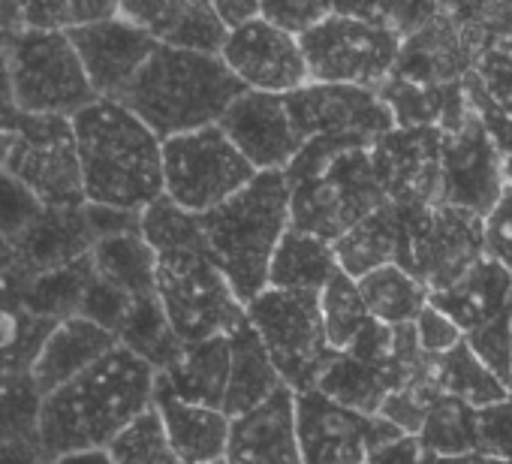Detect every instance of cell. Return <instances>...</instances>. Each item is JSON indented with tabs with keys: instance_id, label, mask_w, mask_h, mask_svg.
<instances>
[{
	"instance_id": "6da1fadb",
	"label": "cell",
	"mask_w": 512,
	"mask_h": 464,
	"mask_svg": "<svg viewBox=\"0 0 512 464\" xmlns=\"http://www.w3.org/2000/svg\"><path fill=\"white\" fill-rule=\"evenodd\" d=\"M157 371L118 347L85 374L43 398L40 446L49 461L76 452H106L109 443L154 407Z\"/></svg>"
},
{
	"instance_id": "7a4b0ae2",
	"label": "cell",
	"mask_w": 512,
	"mask_h": 464,
	"mask_svg": "<svg viewBox=\"0 0 512 464\" xmlns=\"http://www.w3.org/2000/svg\"><path fill=\"white\" fill-rule=\"evenodd\" d=\"M73 127L88 202L142 214L163 196V142L127 106L97 100Z\"/></svg>"
},
{
	"instance_id": "3957f363",
	"label": "cell",
	"mask_w": 512,
	"mask_h": 464,
	"mask_svg": "<svg viewBox=\"0 0 512 464\" xmlns=\"http://www.w3.org/2000/svg\"><path fill=\"white\" fill-rule=\"evenodd\" d=\"M284 178L290 187V226L332 245L389 202L371 151L335 139L305 142Z\"/></svg>"
},
{
	"instance_id": "277c9868",
	"label": "cell",
	"mask_w": 512,
	"mask_h": 464,
	"mask_svg": "<svg viewBox=\"0 0 512 464\" xmlns=\"http://www.w3.org/2000/svg\"><path fill=\"white\" fill-rule=\"evenodd\" d=\"M247 88L217 55L157 49L121 106H127L160 142L214 127Z\"/></svg>"
},
{
	"instance_id": "5b68a950",
	"label": "cell",
	"mask_w": 512,
	"mask_h": 464,
	"mask_svg": "<svg viewBox=\"0 0 512 464\" xmlns=\"http://www.w3.org/2000/svg\"><path fill=\"white\" fill-rule=\"evenodd\" d=\"M214 263L247 308L269 290V269L290 232V187L284 172H256L232 199L202 214Z\"/></svg>"
},
{
	"instance_id": "8992f818",
	"label": "cell",
	"mask_w": 512,
	"mask_h": 464,
	"mask_svg": "<svg viewBox=\"0 0 512 464\" xmlns=\"http://www.w3.org/2000/svg\"><path fill=\"white\" fill-rule=\"evenodd\" d=\"M157 299L184 347L229 335L247 320L211 251H178L157 257Z\"/></svg>"
},
{
	"instance_id": "52a82bcc",
	"label": "cell",
	"mask_w": 512,
	"mask_h": 464,
	"mask_svg": "<svg viewBox=\"0 0 512 464\" xmlns=\"http://www.w3.org/2000/svg\"><path fill=\"white\" fill-rule=\"evenodd\" d=\"M244 311L256 335L263 338L269 359L281 374V383L290 386L296 395L317 389L323 371L338 356L326 335L320 296L266 290Z\"/></svg>"
},
{
	"instance_id": "ba28073f",
	"label": "cell",
	"mask_w": 512,
	"mask_h": 464,
	"mask_svg": "<svg viewBox=\"0 0 512 464\" xmlns=\"http://www.w3.org/2000/svg\"><path fill=\"white\" fill-rule=\"evenodd\" d=\"M404 242L398 266L431 296L458 284L485 260V217L455 205H401Z\"/></svg>"
},
{
	"instance_id": "9c48e42d",
	"label": "cell",
	"mask_w": 512,
	"mask_h": 464,
	"mask_svg": "<svg viewBox=\"0 0 512 464\" xmlns=\"http://www.w3.org/2000/svg\"><path fill=\"white\" fill-rule=\"evenodd\" d=\"M4 43L10 52L19 112L76 118L97 103L70 34L22 31Z\"/></svg>"
},
{
	"instance_id": "30bf717a",
	"label": "cell",
	"mask_w": 512,
	"mask_h": 464,
	"mask_svg": "<svg viewBox=\"0 0 512 464\" xmlns=\"http://www.w3.org/2000/svg\"><path fill=\"white\" fill-rule=\"evenodd\" d=\"M256 178L220 124L163 142V193L190 214H208Z\"/></svg>"
},
{
	"instance_id": "8fae6325",
	"label": "cell",
	"mask_w": 512,
	"mask_h": 464,
	"mask_svg": "<svg viewBox=\"0 0 512 464\" xmlns=\"http://www.w3.org/2000/svg\"><path fill=\"white\" fill-rule=\"evenodd\" d=\"M311 82L380 91L395 73L404 40L374 22L332 13L302 40Z\"/></svg>"
},
{
	"instance_id": "7c38bea8",
	"label": "cell",
	"mask_w": 512,
	"mask_h": 464,
	"mask_svg": "<svg viewBox=\"0 0 512 464\" xmlns=\"http://www.w3.org/2000/svg\"><path fill=\"white\" fill-rule=\"evenodd\" d=\"M10 121L16 142L4 169L16 175L46 208L85 205L88 199L73 118L16 112Z\"/></svg>"
},
{
	"instance_id": "4fadbf2b",
	"label": "cell",
	"mask_w": 512,
	"mask_h": 464,
	"mask_svg": "<svg viewBox=\"0 0 512 464\" xmlns=\"http://www.w3.org/2000/svg\"><path fill=\"white\" fill-rule=\"evenodd\" d=\"M293 127L305 142L335 139L359 148H374L395 130V115L377 91L353 85H305L284 97Z\"/></svg>"
},
{
	"instance_id": "5bb4252c",
	"label": "cell",
	"mask_w": 512,
	"mask_h": 464,
	"mask_svg": "<svg viewBox=\"0 0 512 464\" xmlns=\"http://www.w3.org/2000/svg\"><path fill=\"white\" fill-rule=\"evenodd\" d=\"M506 190L503 157L479 112L470 106L467 118L443 133V205H455L488 217Z\"/></svg>"
},
{
	"instance_id": "9a60e30c",
	"label": "cell",
	"mask_w": 512,
	"mask_h": 464,
	"mask_svg": "<svg viewBox=\"0 0 512 464\" xmlns=\"http://www.w3.org/2000/svg\"><path fill=\"white\" fill-rule=\"evenodd\" d=\"M377 181L395 205L443 202V130L395 127L371 148Z\"/></svg>"
},
{
	"instance_id": "2e32d148",
	"label": "cell",
	"mask_w": 512,
	"mask_h": 464,
	"mask_svg": "<svg viewBox=\"0 0 512 464\" xmlns=\"http://www.w3.org/2000/svg\"><path fill=\"white\" fill-rule=\"evenodd\" d=\"M220 58L235 73V79L256 94L287 97L311 85L302 43L287 31L269 25L263 16L232 31Z\"/></svg>"
},
{
	"instance_id": "e0dca14e",
	"label": "cell",
	"mask_w": 512,
	"mask_h": 464,
	"mask_svg": "<svg viewBox=\"0 0 512 464\" xmlns=\"http://www.w3.org/2000/svg\"><path fill=\"white\" fill-rule=\"evenodd\" d=\"M85 76L97 94V100L121 103L142 67L160 49L139 25L127 22L121 13L115 19L88 25L70 34Z\"/></svg>"
},
{
	"instance_id": "ac0fdd59",
	"label": "cell",
	"mask_w": 512,
	"mask_h": 464,
	"mask_svg": "<svg viewBox=\"0 0 512 464\" xmlns=\"http://www.w3.org/2000/svg\"><path fill=\"white\" fill-rule=\"evenodd\" d=\"M220 130L256 172H284L302 151L287 100L278 94L247 91L229 106Z\"/></svg>"
},
{
	"instance_id": "d6986e66",
	"label": "cell",
	"mask_w": 512,
	"mask_h": 464,
	"mask_svg": "<svg viewBox=\"0 0 512 464\" xmlns=\"http://www.w3.org/2000/svg\"><path fill=\"white\" fill-rule=\"evenodd\" d=\"M296 428L305 464H371V416L353 413L317 389L296 395Z\"/></svg>"
},
{
	"instance_id": "ffe728a7",
	"label": "cell",
	"mask_w": 512,
	"mask_h": 464,
	"mask_svg": "<svg viewBox=\"0 0 512 464\" xmlns=\"http://www.w3.org/2000/svg\"><path fill=\"white\" fill-rule=\"evenodd\" d=\"M121 16L139 25L163 49L220 58L229 40L214 4L202 0H127L121 4Z\"/></svg>"
},
{
	"instance_id": "44dd1931",
	"label": "cell",
	"mask_w": 512,
	"mask_h": 464,
	"mask_svg": "<svg viewBox=\"0 0 512 464\" xmlns=\"http://www.w3.org/2000/svg\"><path fill=\"white\" fill-rule=\"evenodd\" d=\"M226 464H305L296 428V392L281 386L256 410L232 419Z\"/></svg>"
},
{
	"instance_id": "7402d4cb",
	"label": "cell",
	"mask_w": 512,
	"mask_h": 464,
	"mask_svg": "<svg viewBox=\"0 0 512 464\" xmlns=\"http://www.w3.org/2000/svg\"><path fill=\"white\" fill-rule=\"evenodd\" d=\"M97 239L88 226L85 205L79 208H43L37 223L16 245V269L25 278L55 272L85 260L94 251Z\"/></svg>"
},
{
	"instance_id": "603a6c76",
	"label": "cell",
	"mask_w": 512,
	"mask_h": 464,
	"mask_svg": "<svg viewBox=\"0 0 512 464\" xmlns=\"http://www.w3.org/2000/svg\"><path fill=\"white\" fill-rule=\"evenodd\" d=\"M118 347H121L118 338L94 326L91 320L85 317L64 320L55 326L46 347L40 350L34 371H31V383L40 392V398H49L52 392H58L61 386L85 374L91 365H97L103 356H109Z\"/></svg>"
},
{
	"instance_id": "cb8c5ba5",
	"label": "cell",
	"mask_w": 512,
	"mask_h": 464,
	"mask_svg": "<svg viewBox=\"0 0 512 464\" xmlns=\"http://www.w3.org/2000/svg\"><path fill=\"white\" fill-rule=\"evenodd\" d=\"M55 323L31 311L16 272L0 275V392L28 380Z\"/></svg>"
},
{
	"instance_id": "d4e9b609",
	"label": "cell",
	"mask_w": 512,
	"mask_h": 464,
	"mask_svg": "<svg viewBox=\"0 0 512 464\" xmlns=\"http://www.w3.org/2000/svg\"><path fill=\"white\" fill-rule=\"evenodd\" d=\"M431 305L452 317L467 338L485 329L488 323L512 314V275L485 257L458 284H452L443 293H434Z\"/></svg>"
},
{
	"instance_id": "484cf974",
	"label": "cell",
	"mask_w": 512,
	"mask_h": 464,
	"mask_svg": "<svg viewBox=\"0 0 512 464\" xmlns=\"http://www.w3.org/2000/svg\"><path fill=\"white\" fill-rule=\"evenodd\" d=\"M229 365H232L229 335L190 344L184 347L175 365L157 374V392H166L187 404L223 410L226 389H229Z\"/></svg>"
},
{
	"instance_id": "4316f807",
	"label": "cell",
	"mask_w": 512,
	"mask_h": 464,
	"mask_svg": "<svg viewBox=\"0 0 512 464\" xmlns=\"http://www.w3.org/2000/svg\"><path fill=\"white\" fill-rule=\"evenodd\" d=\"M154 407L160 410L169 443L184 464H214L226 458L232 419L223 410L187 404L166 392H154Z\"/></svg>"
},
{
	"instance_id": "83f0119b",
	"label": "cell",
	"mask_w": 512,
	"mask_h": 464,
	"mask_svg": "<svg viewBox=\"0 0 512 464\" xmlns=\"http://www.w3.org/2000/svg\"><path fill=\"white\" fill-rule=\"evenodd\" d=\"M229 347H232V365H229V389H226L223 413L229 419H238L256 410L263 401H269L284 383L269 359L263 338L256 335L250 320H244L238 329L229 332Z\"/></svg>"
},
{
	"instance_id": "f1b7e54d",
	"label": "cell",
	"mask_w": 512,
	"mask_h": 464,
	"mask_svg": "<svg viewBox=\"0 0 512 464\" xmlns=\"http://www.w3.org/2000/svg\"><path fill=\"white\" fill-rule=\"evenodd\" d=\"M401 242H404L401 205L386 202L335 242V257L341 263V272L359 281L383 266H398Z\"/></svg>"
},
{
	"instance_id": "f546056e",
	"label": "cell",
	"mask_w": 512,
	"mask_h": 464,
	"mask_svg": "<svg viewBox=\"0 0 512 464\" xmlns=\"http://www.w3.org/2000/svg\"><path fill=\"white\" fill-rule=\"evenodd\" d=\"M338 275L341 263L335 257V245L290 226L269 269V290L320 296Z\"/></svg>"
},
{
	"instance_id": "4dcf8cb0",
	"label": "cell",
	"mask_w": 512,
	"mask_h": 464,
	"mask_svg": "<svg viewBox=\"0 0 512 464\" xmlns=\"http://www.w3.org/2000/svg\"><path fill=\"white\" fill-rule=\"evenodd\" d=\"M91 263L100 281L127 293L130 299L157 296V254L142 239V232L112 236L94 245Z\"/></svg>"
},
{
	"instance_id": "1f68e13d",
	"label": "cell",
	"mask_w": 512,
	"mask_h": 464,
	"mask_svg": "<svg viewBox=\"0 0 512 464\" xmlns=\"http://www.w3.org/2000/svg\"><path fill=\"white\" fill-rule=\"evenodd\" d=\"M16 278H19L22 296L31 305V311L58 326V323L82 314L88 287L94 281V263L88 254L85 260L64 266V269H55V272H43L34 278H25L16 272Z\"/></svg>"
},
{
	"instance_id": "d6a6232c",
	"label": "cell",
	"mask_w": 512,
	"mask_h": 464,
	"mask_svg": "<svg viewBox=\"0 0 512 464\" xmlns=\"http://www.w3.org/2000/svg\"><path fill=\"white\" fill-rule=\"evenodd\" d=\"M356 284L368 314L389 329L413 326L431 302V293L401 266H383Z\"/></svg>"
},
{
	"instance_id": "836d02e7",
	"label": "cell",
	"mask_w": 512,
	"mask_h": 464,
	"mask_svg": "<svg viewBox=\"0 0 512 464\" xmlns=\"http://www.w3.org/2000/svg\"><path fill=\"white\" fill-rule=\"evenodd\" d=\"M434 383L440 392L461 398L464 404H470L476 410L497 407V404L509 401V395H512V389L506 383H500L479 362V356L467 347V341H461L446 356H434Z\"/></svg>"
},
{
	"instance_id": "e575fe53",
	"label": "cell",
	"mask_w": 512,
	"mask_h": 464,
	"mask_svg": "<svg viewBox=\"0 0 512 464\" xmlns=\"http://www.w3.org/2000/svg\"><path fill=\"white\" fill-rule=\"evenodd\" d=\"M118 344L124 350H130L133 356H139L142 362H148L157 374L166 371L169 365H175L178 356L184 353V344L172 332L157 296L133 302V308L118 332Z\"/></svg>"
},
{
	"instance_id": "d590c367",
	"label": "cell",
	"mask_w": 512,
	"mask_h": 464,
	"mask_svg": "<svg viewBox=\"0 0 512 464\" xmlns=\"http://www.w3.org/2000/svg\"><path fill=\"white\" fill-rule=\"evenodd\" d=\"M317 392H323L326 398H332L335 404L362 413V416H377L383 401L389 398L392 386H389V374L365 365L359 359H353L350 353H338L332 359V365L323 371Z\"/></svg>"
},
{
	"instance_id": "8d00e7d4",
	"label": "cell",
	"mask_w": 512,
	"mask_h": 464,
	"mask_svg": "<svg viewBox=\"0 0 512 464\" xmlns=\"http://www.w3.org/2000/svg\"><path fill=\"white\" fill-rule=\"evenodd\" d=\"M419 440L437 458H470L479 452V410L440 392L428 407Z\"/></svg>"
},
{
	"instance_id": "74e56055",
	"label": "cell",
	"mask_w": 512,
	"mask_h": 464,
	"mask_svg": "<svg viewBox=\"0 0 512 464\" xmlns=\"http://www.w3.org/2000/svg\"><path fill=\"white\" fill-rule=\"evenodd\" d=\"M142 239L154 248V254H178V251H211L202 217L175 205L166 193L142 211Z\"/></svg>"
},
{
	"instance_id": "f35d334b",
	"label": "cell",
	"mask_w": 512,
	"mask_h": 464,
	"mask_svg": "<svg viewBox=\"0 0 512 464\" xmlns=\"http://www.w3.org/2000/svg\"><path fill=\"white\" fill-rule=\"evenodd\" d=\"M320 308H323V323H326V335L329 344L344 353L353 347V341L368 329V323L374 320L362 302L359 284L350 275H338L323 293H320Z\"/></svg>"
},
{
	"instance_id": "ab89813d",
	"label": "cell",
	"mask_w": 512,
	"mask_h": 464,
	"mask_svg": "<svg viewBox=\"0 0 512 464\" xmlns=\"http://www.w3.org/2000/svg\"><path fill=\"white\" fill-rule=\"evenodd\" d=\"M106 452L115 464H184L169 443V434L157 407L145 410L136 422H130L109 443Z\"/></svg>"
},
{
	"instance_id": "60d3db41",
	"label": "cell",
	"mask_w": 512,
	"mask_h": 464,
	"mask_svg": "<svg viewBox=\"0 0 512 464\" xmlns=\"http://www.w3.org/2000/svg\"><path fill=\"white\" fill-rule=\"evenodd\" d=\"M121 4H103V0H34L25 4L28 31L43 34H73L88 25L115 19Z\"/></svg>"
},
{
	"instance_id": "b9f144b4",
	"label": "cell",
	"mask_w": 512,
	"mask_h": 464,
	"mask_svg": "<svg viewBox=\"0 0 512 464\" xmlns=\"http://www.w3.org/2000/svg\"><path fill=\"white\" fill-rule=\"evenodd\" d=\"M43 202L7 169H0V239L13 248L25 239V232L43 214Z\"/></svg>"
},
{
	"instance_id": "7bdbcfd3",
	"label": "cell",
	"mask_w": 512,
	"mask_h": 464,
	"mask_svg": "<svg viewBox=\"0 0 512 464\" xmlns=\"http://www.w3.org/2000/svg\"><path fill=\"white\" fill-rule=\"evenodd\" d=\"M467 347L479 356V362L512 389V314L488 323L485 329L464 338Z\"/></svg>"
},
{
	"instance_id": "ee69618b",
	"label": "cell",
	"mask_w": 512,
	"mask_h": 464,
	"mask_svg": "<svg viewBox=\"0 0 512 464\" xmlns=\"http://www.w3.org/2000/svg\"><path fill=\"white\" fill-rule=\"evenodd\" d=\"M332 13V4H317V0H269V4H263V19L296 40L323 25Z\"/></svg>"
},
{
	"instance_id": "f6af8a7d",
	"label": "cell",
	"mask_w": 512,
	"mask_h": 464,
	"mask_svg": "<svg viewBox=\"0 0 512 464\" xmlns=\"http://www.w3.org/2000/svg\"><path fill=\"white\" fill-rule=\"evenodd\" d=\"M133 302L136 299H130L127 293L115 290L112 284L100 281L97 272H94V281L88 287V296H85V305H82V314L79 317L91 320L94 326H100V329H106L109 335L118 338V332H121V326H124Z\"/></svg>"
},
{
	"instance_id": "bcb514c9",
	"label": "cell",
	"mask_w": 512,
	"mask_h": 464,
	"mask_svg": "<svg viewBox=\"0 0 512 464\" xmlns=\"http://www.w3.org/2000/svg\"><path fill=\"white\" fill-rule=\"evenodd\" d=\"M485 257L512 275V184L485 217Z\"/></svg>"
},
{
	"instance_id": "7dc6e473",
	"label": "cell",
	"mask_w": 512,
	"mask_h": 464,
	"mask_svg": "<svg viewBox=\"0 0 512 464\" xmlns=\"http://www.w3.org/2000/svg\"><path fill=\"white\" fill-rule=\"evenodd\" d=\"M476 455L512 461V401L479 410V452Z\"/></svg>"
},
{
	"instance_id": "c3c4849f",
	"label": "cell",
	"mask_w": 512,
	"mask_h": 464,
	"mask_svg": "<svg viewBox=\"0 0 512 464\" xmlns=\"http://www.w3.org/2000/svg\"><path fill=\"white\" fill-rule=\"evenodd\" d=\"M413 329H416V341H419L422 353H428V356H446V353H452L464 341V332L455 326V320L446 317L443 311H437L431 302L419 314Z\"/></svg>"
},
{
	"instance_id": "681fc988",
	"label": "cell",
	"mask_w": 512,
	"mask_h": 464,
	"mask_svg": "<svg viewBox=\"0 0 512 464\" xmlns=\"http://www.w3.org/2000/svg\"><path fill=\"white\" fill-rule=\"evenodd\" d=\"M85 217L94 232V239H112V236H127V232H142V214L139 211H121L109 205H94L85 202Z\"/></svg>"
},
{
	"instance_id": "f907efd6",
	"label": "cell",
	"mask_w": 512,
	"mask_h": 464,
	"mask_svg": "<svg viewBox=\"0 0 512 464\" xmlns=\"http://www.w3.org/2000/svg\"><path fill=\"white\" fill-rule=\"evenodd\" d=\"M464 94H467L470 106L479 112V118L485 121L488 133L494 136V142H497V148H500V157H503V175H506V184H512V121H509V118H503L500 112H494V109H491L479 94H473L467 85H464Z\"/></svg>"
},
{
	"instance_id": "816d5d0a",
	"label": "cell",
	"mask_w": 512,
	"mask_h": 464,
	"mask_svg": "<svg viewBox=\"0 0 512 464\" xmlns=\"http://www.w3.org/2000/svg\"><path fill=\"white\" fill-rule=\"evenodd\" d=\"M437 455H431L419 437H404L386 449H380L377 455H371V464H434Z\"/></svg>"
},
{
	"instance_id": "f5cc1de1",
	"label": "cell",
	"mask_w": 512,
	"mask_h": 464,
	"mask_svg": "<svg viewBox=\"0 0 512 464\" xmlns=\"http://www.w3.org/2000/svg\"><path fill=\"white\" fill-rule=\"evenodd\" d=\"M214 10L229 34L263 16V4H250V0H220V4H214Z\"/></svg>"
},
{
	"instance_id": "db71d44e",
	"label": "cell",
	"mask_w": 512,
	"mask_h": 464,
	"mask_svg": "<svg viewBox=\"0 0 512 464\" xmlns=\"http://www.w3.org/2000/svg\"><path fill=\"white\" fill-rule=\"evenodd\" d=\"M16 112H19V106H16V88H13L10 52H7V43L0 40V118H13Z\"/></svg>"
},
{
	"instance_id": "11a10c76",
	"label": "cell",
	"mask_w": 512,
	"mask_h": 464,
	"mask_svg": "<svg viewBox=\"0 0 512 464\" xmlns=\"http://www.w3.org/2000/svg\"><path fill=\"white\" fill-rule=\"evenodd\" d=\"M22 31H28L25 4H4V0H0V40L19 37Z\"/></svg>"
},
{
	"instance_id": "9f6ffc18",
	"label": "cell",
	"mask_w": 512,
	"mask_h": 464,
	"mask_svg": "<svg viewBox=\"0 0 512 464\" xmlns=\"http://www.w3.org/2000/svg\"><path fill=\"white\" fill-rule=\"evenodd\" d=\"M49 464H115V461L109 458V452H76V455L55 458Z\"/></svg>"
},
{
	"instance_id": "6f0895ef",
	"label": "cell",
	"mask_w": 512,
	"mask_h": 464,
	"mask_svg": "<svg viewBox=\"0 0 512 464\" xmlns=\"http://www.w3.org/2000/svg\"><path fill=\"white\" fill-rule=\"evenodd\" d=\"M13 142H16L13 121H10V118H0V169H4V166H7V160H10Z\"/></svg>"
},
{
	"instance_id": "680465c9",
	"label": "cell",
	"mask_w": 512,
	"mask_h": 464,
	"mask_svg": "<svg viewBox=\"0 0 512 464\" xmlns=\"http://www.w3.org/2000/svg\"><path fill=\"white\" fill-rule=\"evenodd\" d=\"M13 269H16V248L0 239V275H7Z\"/></svg>"
},
{
	"instance_id": "91938a15",
	"label": "cell",
	"mask_w": 512,
	"mask_h": 464,
	"mask_svg": "<svg viewBox=\"0 0 512 464\" xmlns=\"http://www.w3.org/2000/svg\"><path fill=\"white\" fill-rule=\"evenodd\" d=\"M473 464H509V461H500V458H485V455H473Z\"/></svg>"
},
{
	"instance_id": "94428289",
	"label": "cell",
	"mask_w": 512,
	"mask_h": 464,
	"mask_svg": "<svg viewBox=\"0 0 512 464\" xmlns=\"http://www.w3.org/2000/svg\"><path fill=\"white\" fill-rule=\"evenodd\" d=\"M214 464H226V458H223V461H214Z\"/></svg>"
}]
</instances>
